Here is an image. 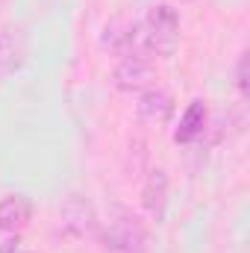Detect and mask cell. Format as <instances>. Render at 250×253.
Returning <instances> with one entry per match:
<instances>
[{
    "label": "cell",
    "mask_w": 250,
    "mask_h": 253,
    "mask_svg": "<svg viewBox=\"0 0 250 253\" xmlns=\"http://www.w3.org/2000/svg\"><path fill=\"white\" fill-rule=\"evenodd\" d=\"M97 242L103 253H147V227L144 221L124 206L109 212V221L97 227Z\"/></svg>",
    "instance_id": "cell-1"
},
{
    "label": "cell",
    "mask_w": 250,
    "mask_h": 253,
    "mask_svg": "<svg viewBox=\"0 0 250 253\" xmlns=\"http://www.w3.org/2000/svg\"><path fill=\"white\" fill-rule=\"evenodd\" d=\"M141 24V47L147 56H171L180 42V12L171 3H156L147 9Z\"/></svg>",
    "instance_id": "cell-2"
},
{
    "label": "cell",
    "mask_w": 250,
    "mask_h": 253,
    "mask_svg": "<svg viewBox=\"0 0 250 253\" xmlns=\"http://www.w3.org/2000/svg\"><path fill=\"white\" fill-rule=\"evenodd\" d=\"M97 212L94 203L83 194H68L59 203V233L71 242H83L88 236H97Z\"/></svg>",
    "instance_id": "cell-3"
},
{
    "label": "cell",
    "mask_w": 250,
    "mask_h": 253,
    "mask_svg": "<svg viewBox=\"0 0 250 253\" xmlns=\"http://www.w3.org/2000/svg\"><path fill=\"white\" fill-rule=\"evenodd\" d=\"M112 83H115V88H121L126 94H141L156 85V65L144 53L121 56V62L112 71Z\"/></svg>",
    "instance_id": "cell-4"
},
{
    "label": "cell",
    "mask_w": 250,
    "mask_h": 253,
    "mask_svg": "<svg viewBox=\"0 0 250 253\" xmlns=\"http://www.w3.org/2000/svg\"><path fill=\"white\" fill-rule=\"evenodd\" d=\"M100 44L103 50L115 53V56H132V53H144L141 47V24L132 21V18H112L106 27H103V36H100ZM147 56V53H144Z\"/></svg>",
    "instance_id": "cell-5"
},
{
    "label": "cell",
    "mask_w": 250,
    "mask_h": 253,
    "mask_svg": "<svg viewBox=\"0 0 250 253\" xmlns=\"http://www.w3.org/2000/svg\"><path fill=\"white\" fill-rule=\"evenodd\" d=\"M135 115H138L141 124H150V126L168 124L171 115H174V97H171V91H165L159 85L141 91L138 103H135Z\"/></svg>",
    "instance_id": "cell-6"
},
{
    "label": "cell",
    "mask_w": 250,
    "mask_h": 253,
    "mask_svg": "<svg viewBox=\"0 0 250 253\" xmlns=\"http://www.w3.org/2000/svg\"><path fill=\"white\" fill-rule=\"evenodd\" d=\"M141 206L156 224H162L165 206H168V174H165V168H150L147 171V180H144V189H141Z\"/></svg>",
    "instance_id": "cell-7"
},
{
    "label": "cell",
    "mask_w": 250,
    "mask_h": 253,
    "mask_svg": "<svg viewBox=\"0 0 250 253\" xmlns=\"http://www.w3.org/2000/svg\"><path fill=\"white\" fill-rule=\"evenodd\" d=\"M206 126H209V106H206V100L197 97V100H191L186 106L180 124L174 129V141L177 144H191V141H197L206 132Z\"/></svg>",
    "instance_id": "cell-8"
},
{
    "label": "cell",
    "mask_w": 250,
    "mask_h": 253,
    "mask_svg": "<svg viewBox=\"0 0 250 253\" xmlns=\"http://www.w3.org/2000/svg\"><path fill=\"white\" fill-rule=\"evenodd\" d=\"M33 221V200L27 194H9L0 200V233H21Z\"/></svg>",
    "instance_id": "cell-9"
},
{
    "label": "cell",
    "mask_w": 250,
    "mask_h": 253,
    "mask_svg": "<svg viewBox=\"0 0 250 253\" xmlns=\"http://www.w3.org/2000/svg\"><path fill=\"white\" fill-rule=\"evenodd\" d=\"M21 62V44H18V36H12L9 30H0V74L18 68Z\"/></svg>",
    "instance_id": "cell-10"
},
{
    "label": "cell",
    "mask_w": 250,
    "mask_h": 253,
    "mask_svg": "<svg viewBox=\"0 0 250 253\" xmlns=\"http://www.w3.org/2000/svg\"><path fill=\"white\" fill-rule=\"evenodd\" d=\"M236 88H239L242 100H248L250 94V53L248 50H242L239 62H236Z\"/></svg>",
    "instance_id": "cell-11"
},
{
    "label": "cell",
    "mask_w": 250,
    "mask_h": 253,
    "mask_svg": "<svg viewBox=\"0 0 250 253\" xmlns=\"http://www.w3.org/2000/svg\"><path fill=\"white\" fill-rule=\"evenodd\" d=\"M15 253H24V251H15Z\"/></svg>",
    "instance_id": "cell-12"
}]
</instances>
